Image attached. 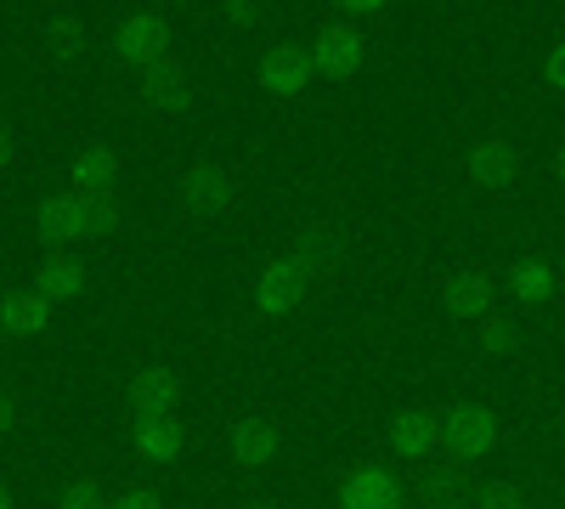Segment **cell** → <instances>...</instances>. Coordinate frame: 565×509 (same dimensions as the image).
I'll list each match as a JSON object with an SVG mask.
<instances>
[{
    "label": "cell",
    "instance_id": "1",
    "mask_svg": "<svg viewBox=\"0 0 565 509\" xmlns=\"http://www.w3.org/2000/svg\"><path fill=\"white\" fill-rule=\"evenodd\" d=\"M554 74H559V79H565V52H559V57H554Z\"/></svg>",
    "mask_w": 565,
    "mask_h": 509
}]
</instances>
